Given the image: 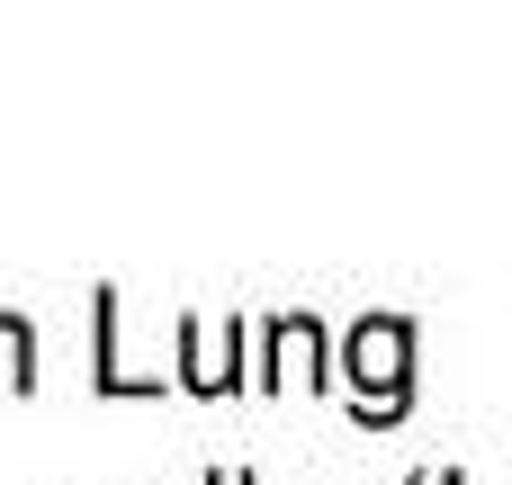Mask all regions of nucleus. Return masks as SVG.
<instances>
[{
    "label": "nucleus",
    "mask_w": 512,
    "mask_h": 485,
    "mask_svg": "<svg viewBox=\"0 0 512 485\" xmlns=\"http://www.w3.org/2000/svg\"><path fill=\"white\" fill-rule=\"evenodd\" d=\"M18 378H27V324L0 315V387H18Z\"/></svg>",
    "instance_id": "nucleus-2"
},
{
    "label": "nucleus",
    "mask_w": 512,
    "mask_h": 485,
    "mask_svg": "<svg viewBox=\"0 0 512 485\" xmlns=\"http://www.w3.org/2000/svg\"><path fill=\"white\" fill-rule=\"evenodd\" d=\"M351 369H360V387H387L396 396V378H405V324H369L351 342Z\"/></svg>",
    "instance_id": "nucleus-1"
}]
</instances>
